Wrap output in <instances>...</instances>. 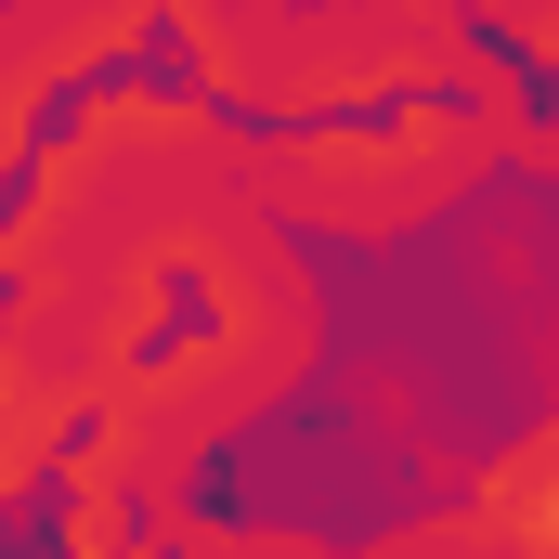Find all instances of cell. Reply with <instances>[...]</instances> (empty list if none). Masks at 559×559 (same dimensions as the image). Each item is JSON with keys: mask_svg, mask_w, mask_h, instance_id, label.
Listing matches in <instances>:
<instances>
[{"mask_svg": "<svg viewBox=\"0 0 559 559\" xmlns=\"http://www.w3.org/2000/svg\"><path fill=\"white\" fill-rule=\"evenodd\" d=\"M495 169L547 182L559 169V131L534 105V79L508 52H468L442 92L417 105H378V118H299L248 156V209L261 222H299L325 248H391L442 209H468Z\"/></svg>", "mask_w": 559, "mask_h": 559, "instance_id": "6da1fadb", "label": "cell"}, {"mask_svg": "<svg viewBox=\"0 0 559 559\" xmlns=\"http://www.w3.org/2000/svg\"><path fill=\"white\" fill-rule=\"evenodd\" d=\"M455 508L481 534H508V547H559V429H521L508 455H481Z\"/></svg>", "mask_w": 559, "mask_h": 559, "instance_id": "3957f363", "label": "cell"}, {"mask_svg": "<svg viewBox=\"0 0 559 559\" xmlns=\"http://www.w3.org/2000/svg\"><path fill=\"white\" fill-rule=\"evenodd\" d=\"M143 39H156V0H0V79H13L26 105L105 79Z\"/></svg>", "mask_w": 559, "mask_h": 559, "instance_id": "7a4b0ae2", "label": "cell"}, {"mask_svg": "<svg viewBox=\"0 0 559 559\" xmlns=\"http://www.w3.org/2000/svg\"><path fill=\"white\" fill-rule=\"evenodd\" d=\"M338 559H559V547H508L468 508H429V521H391V534H365V547H338Z\"/></svg>", "mask_w": 559, "mask_h": 559, "instance_id": "277c9868", "label": "cell"}, {"mask_svg": "<svg viewBox=\"0 0 559 559\" xmlns=\"http://www.w3.org/2000/svg\"><path fill=\"white\" fill-rule=\"evenodd\" d=\"M182 559H338V547H325L312 521H195Z\"/></svg>", "mask_w": 559, "mask_h": 559, "instance_id": "5b68a950", "label": "cell"}]
</instances>
